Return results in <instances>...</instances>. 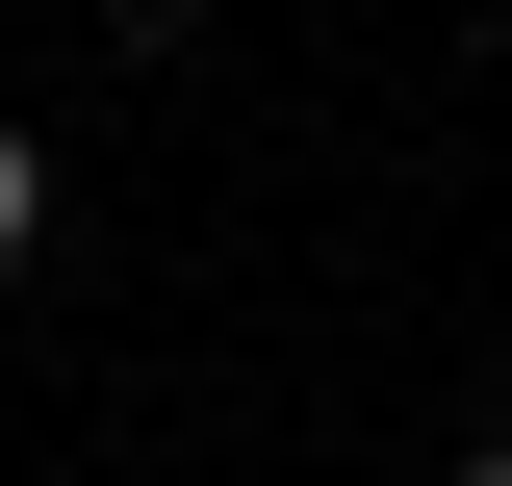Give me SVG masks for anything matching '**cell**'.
I'll return each mask as SVG.
<instances>
[{
    "label": "cell",
    "mask_w": 512,
    "mask_h": 486,
    "mask_svg": "<svg viewBox=\"0 0 512 486\" xmlns=\"http://www.w3.org/2000/svg\"><path fill=\"white\" fill-rule=\"evenodd\" d=\"M26 256H52V128L0 103V282H26Z\"/></svg>",
    "instance_id": "cell-1"
},
{
    "label": "cell",
    "mask_w": 512,
    "mask_h": 486,
    "mask_svg": "<svg viewBox=\"0 0 512 486\" xmlns=\"http://www.w3.org/2000/svg\"><path fill=\"white\" fill-rule=\"evenodd\" d=\"M461 486H512V435H461Z\"/></svg>",
    "instance_id": "cell-2"
}]
</instances>
